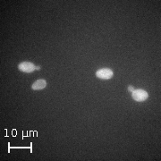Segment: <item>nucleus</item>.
Listing matches in <instances>:
<instances>
[{
  "label": "nucleus",
  "instance_id": "nucleus-3",
  "mask_svg": "<svg viewBox=\"0 0 161 161\" xmlns=\"http://www.w3.org/2000/svg\"><path fill=\"white\" fill-rule=\"evenodd\" d=\"M96 76L102 80H108L113 76V72H112V70L108 69V68H104V69L97 71Z\"/></svg>",
  "mask_w": 161,
  "mask_h": 161
},
{
  "label": "nucleus",
  "instance_id": "nucleus-4",
  "mask_svg": "<svg viewBox=\"0 0 161 161\" xmlns=\"http://www.w3.org/2000/svg\"><path fill=\"white\" fill-rule=\"evenodd\" d=\"M47 86V82L45 80H38L35 81L32 84V90L34 91H40V90H43L45 87Z\"/></svg>",
  "mask_w": 161,
  "mask_h": 161
},
{
  "label": "nucleus",
  "instance_id": "nucleus-5",
  "mask_svg": "<svg viewBox=\"0 0 161 161\" xmlns=\"http://www.w3.org/2000/svg\"><path fill=\"white\" fill-rule=\"evenodd\" d=\"M129 91H132V87H129Z\"/></svg>",
  "mask_w": 161,
  "mask_h": 161
},
{
  "label": "nucleus",
  "instance_id": "nucleus-2",
  "mask_svg": "<svg viewBox=\"0 0 161 161\" xmlns=\"http://www.w3.org/2000/svg\"><path fill=\"white\" fill-rule=\"evenodd\" d=\"M18 68L20 71H22L23 73H26V74L32 73L36 69L34 64L31 63V62H23L18 65Z\"/></svg>",
  "mask_w": 161,
  "mask_h": 161
},
{
  "label": "nucleus",
  "instance_id": "nucleus-1",
  "mask_svg": "<svg viewBox=\"0 0 161 161\" xmlns=\"http://www.w3.org/2000/svg\"><path fill=\"white\" fill-rule=\"evenodd\" d=\"M149 97L147 92H145L143 90H135L132 93V98L137 101V102H142L144 100H146Z\"/></svg>",
  "mask_w": 161,
  "mask_h": 161
}]
</instances>
